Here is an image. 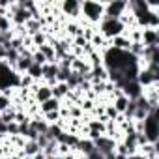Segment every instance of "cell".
I'll return each mask as SVG.
<instances>
[{"mask_svg":"<svg viewBox=\"0 0 159 159\" xmlns=\"http://www.w3.org/2000/svg\"><path fill=\"white\" fill-rule=\"evenodd\" d=\"M103 6L105 2H94V0H84L81 2V19L86 23L98 26L103 19Z\"/></svg>","mask_w":159,"mask_h":159,"instance_id":"1","label":"cell"},{"mask_svg":"<svg viewBox=\"0 0 159 159\" xmlns=\"http://www.w3.org/2000/svg\"><path fill=\"white\" fill-rule=\"evenodd\" d=\"M124 25L118 21V19H101V23L98 25V32L107 38V39H112L116 36H122L124 34Z\"/></svg>","mask_w":159,"mask_h":159,"instance_id":"2","label":"cell"},{"mask_svg":"<svg viewBox=\"0 0 159 159\" xmlns=\"http://www.w3.org/2000/svg\"><path fill=\"white\" fill-rule=\"evenodd\" d=\"M142 133L146 135L148 142L157 144V135H159V122H157V112H150L144 120V129Z\"/></svg>","mask_w":159,"mask_h":159,"instance_id":"3","label":"cell"},{"mask_svg":"<svg viewBox=\"0 0 159 159\" xmlns=\"http://www.w3.org/2000/svg\"><path fill=\"white\" fill-rule=\"evenodd\" d=\"M60 15L66 17L67 21H79L81 19V2L77 0H66V2H60Z\"/></svg>","mask_w":159,"mask_h":159,"instance_id":"4","label":"cell"},{"mask_svg":"<svg viewBox=\"0 0 159 159\" xmlns=\"http://www.w3.org/2000/svg\"><path fill=\"white\" fill-rule=\"evenodd\" d=\"M127 10V2L114 0V2H105L103 6V19H120Z\"/></svg>","mask_w":159,"mask_h":159,"instance_id":"5","label":"cell"},{"mask_svg":"<svg viewBox=\"0 0 159 159\" xmlns=\"http://www.w3.org/2000/svg\"><path fill=\"white\" fill-rule=\"evenodd\" d=\"M92 142H94V148H96L98 152H101L103 155L114 153V150H116V140L111 139V137H107V135H101V137L94 139Z\"/></svg>","mask_w":159,"mask_h":159,"instance_id":"6","label":"cell"},{"mask_svg":"<svg viewBox=\"0 0 159 159\" xmlns=\"http://www.w3.org/2000/svg\"><path fill=\"white\" fill-rule=\"evenodd\" d=\"M142 45L144 47H159V28H142Z\"/></svg>","mask_w":159,"mask_h":159,"instance_id":"7","label":"cell"},{"mask_svg":"<svg viewBox=\"0 0 159 159\" xmlns=\"http://www.w3.org/2000/svg\"><path fill=\"white\" fill-rule=\"evenodd\" d=\"M109 47H112V49H118V51H129V47H131V41L122 34V36H116V38H112V39H109Z\"/></svg>","mask_w":159,"mask_h":159,"instance_id":"8","label":"cell"},{"mask_svg":"<svg viewBox=\"0 0 159 159\" xmlns=\"http://www.w3.org/2000/svg\"><path fill=\"white\" fill-rule=\"evenodd\" d=\"M51 94H52V98H54V99L64 101V99H66V96L69 94V86H67L66 83H56L54 86H51Z\"/></svg>","mask_w":159,"mask_h":159,"instance_id":"9","label":"cell"},{"mask_svg":"<svg viewBox=\"0 0 159 159\" xmlns=\"http://www.w3.org/2000/svg\"><path fill=\"white\" fill-rule=\"evenodd\" d=\"M62 107V101L54 99V98H49L47 101L39 103V114H47V112H52V111H58Z\"/></svg>","mask_w":159,"mask_h":159,"instance_id":"10","label":"cell"},{"mask_svg":"<svg viewBox=\"0 0 159 159\" xmlns=\"http://www.w3.org/2000/svg\"><path fill=\"white\" fill-rule=\"evenodd\" d=\"M21 152H23V155H25V157L32 159V157H34L36 153H39V152H41V148L38 146V142H36V140H26Z\"/></svg>","mask_w":159,"mask_h":159,"instance_id":"11","label":"cell"},{"mask_svg":"<svg viewBox=\"0 0 159 159\" xmlns=\"http://www.w3.org/2000/svg\"><path fill=\"white\" fill-rule=\"evenodd\" d=\"M111 105H112V107L116 109V112H118V114H124V112L127 111L129 99H127V98H125L124 94H120L118 98H114V99H112V103H111Z\"/></svg>","mask_w":159,"mask_h":159,"instance_id":"12","label":"cell"},{"mask_svg":"<svg viewBox=\"0 0 159 159\" xmlns=\"http://www.w3.org/2000/svg\"><path fill=\"white\" fill-rule=\"evenodd\" d=\"M30 39H32V47H34V49H38V47H41V45H45V43H47V39H49V34L41 30V32L34 34Z\"/></svg>","mask_w":159,"mask_h":159,"instance_id":"13","label":"cell"},{"mask_svg":"<svg viewBox=\"0 0 159 159\" xmlns=\"http://www.w3.org/2000/svg\"><path fill=\"white\" fill-rule=\"evenodd\" d=\"M15 114H17V111L13 107H10V109L0 112V122L2 124H11V122H15Z\"/></svg>","mask_w":159,"mask_h":159,"instance_id":"14","label":"cell"},{"mask_svg":"<svg viewBox=\"0 0 159 159\" xmlns=\"http://www.w3.org/2000/svg\"><path fill=\"white\" fill-rule=\"evenodd\" d=\"M26 75L28 77H32L36 83H41V77H43V71H41V66H38V64H32L30 67H28V71H26Z\"/></svg>","mask_w":159,"mask_h":159,"instance_id":"15","label":"cell"},{"mask_svg":"<svg viewBox=\"0 0 159 159\" xmlns=\"http://www.w3.org/2000/svg\"><path fill=\"white\" fill-rule=\"evenodd\" d=\"M56 148H58V140H49V144L41 150V152H43V155H45V159H47V157L56 155Z\"/></svg>","mask_w":159,"mask_h":159,"instance_id":"16","label":"cell"},{"mask_svg":"<svg viewBox=\"0 0 159 159\" xmlns=\"http://www.w3.org/2000/svg\"><path fill=\"white\" fill-rule=\"evenodd\" d=\"M58 111H60V109H58ZM58 111H52V112L41 114V118H43V120H45V122H47L49 125H51V124H56V122L60 120V112H58Z\"/></svg>","mask_w":159,"mask_h":159,"instance_id":"17","label":"cell"},{"mask_svg":"<svg viewBox=\"0 0 159 159\" xmlns=\"http://www.w3.org/2000/svg\"><path fill=\"white\" fill-rule=\"evenodd\" d=\"M11 28H13V25H11L10 17H6V15H0V32H10Z\"/></svg>","mask_w":159,"mask_h":159,"instance_id":"18","label":"cell"},{"mask_svg":"<svg viewBox=\"0 0 159 159\" xmlns=\"http://www.w3.org/2000/svg\"><path fill=\"white\" fill-rule=\"evenodd\" d=\"M32 62H34V64H38V66H45V64H47L45 56H43V54H41V52H39L38 49H36V51L32 52Z\"/></svg>","mask_w":159,"mask_h":159,"instance_id":"19","label":"cell"},{"mask_svg":"<svg viewBox=\"0 0 159 159\" xmlns=\"http://www.w3.org/2000/svg\"><path fill=\"white\" fill-rule=\"evenodd\" d=\"M11 107V101L6 98V96H2V94H0V112H2V111H6V109H10Z\"/></svg>","mask_w":159,"mask_h":159,"instance_id":"20","label":"cell"},{"mask_svg":"<svg viewBox=\"0 0 159 159\" xmlns=\"http://www.w3.org/2000/svg\"><path fill=\"white\" fill-rule=\"evenodd\" d=\"M84 157H86V159H105V155H103L101 152H98L96 148H94V150H92L90 153H86Z\"/></svg>","mask_w":159,"mask_h":159,"instance_id":"21","label":"cell"},{"mask_svg":"<svg viewBox=\"0 0 159 159\" xmlns=\"http://www.w3.org/2000/svg\"><path fill=\"white\" fill-rule=\"evenodd\" d=\"M8 135H10V137H11V135H19V124H15V122L8 124Z\"/></svg>","mask_w":159,"mask_h":159,"instance_id":"22","label":"cell"},{"mask_svg":"<svg viewBox=\"0 0 159 159\" xmlns=\"http://www.w3.org/2000/svg\"><path fill=\"white\" fill-rule=\"evenodd\" d=\"M36 142H38V146L43 150L47 144H49V139H47V135H38V139H36Z\"/></svg>","mask_w":159,"mask_h":159,"instance_id":"23","label":"cell"},{"mask_svg":"<svg viewBox=\"0 0 159 159\" xmlns=\"http://www.w3.org/2000/svg\"><path fill=\"white\" fill-rule=\"evenodd\" d=\"M125 159H144V157L139 155V153H135V155H129V157H125Z\"/></svg>","mask_w":159,"mask_h":159,"instance_id":"24","label":"cell"}]
</instances>
